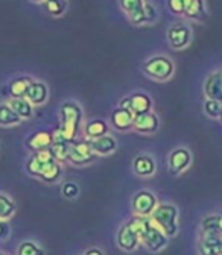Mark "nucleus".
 Returning a JSON list of instances; mask_svg holds the SVG:
<instances>
[{"mask_svg": "<svg viewBox=\"0 0 222 255\" xmlns=\"http://www.w3.org/2000/svg\"><path fill=\"white\" fill-rule=\"evenodd\" d=\"M157 207H158L157 198L148 190L139 191V193H136V196L133 199V208H134L136 216L149 217V216H152V213L155 211Z\"/></svg>", "mask_w": 222, "mask_h": 255, "instance_id": "obj_4", "label": "nucleus"}, {"mask_svg": "<svg viewBox=\"0 0 222 255\" xmlns=\"http://www.w3.org/2000/svg\"><path fill=\"white\" fill-rule=\"evenodd\" d=\"M47 98H49V91H47L46 84L34 81L32 84H30L24 99H27L32 105H43L47 101Z\"/></svg>", "mask_w": 222, "mask_h": 255, "instance_id": "obj_13", "label": "nucleus"}, {"mask_svg": "<svg viewBox=\"0 0 222 255\" xmlns=\"http://www.w3.org/2000/svg\"><path fill=\"white\" fill-rule=\"evenodd\" d=\"M204 93L207 96V99L222 102V79L219 73H213L207 78L204 84Z\"/></svg>", "mask_w": 222, "mask_h": 255, "instance_id": "obj_15", "label": "nucleus"}, {"mask_svg": "<svg viewBox=\"0 0 222 255\" xmlns=\"http://www.w3.org/2000/svg\"><path fill=\"white\" fill-rule=\"evenodd\" d=\"M133 166H134L136 175H139V176L148 178V176H152L155 173V163H154V159L149 155L136 156Z\"/></svg>", "mask_w": 222, "mask_h": 255, "instance_id": "obj_16", "label": "nucleus"}, {"mask_svg": "<svg viewBox=\"0 0 222 255\" xmlns=\"http://www.w3.org/2000/svg\"><path fill=\"white\" fill-rule=\"evenodd\" d=\"M219 255H222V252H221V254H219Z\"/></svg>", "mask_w": 222, "mask_h": 255, "instance_id": "obj_44", "label": "nucleus"}, {"mask_svg": "<svg viewBox=\"0 0 222 255\" xmlns=\"http://www.w3.org/2000/svg\"><path fill=\"white\" fill-rule=\"evenodd\" d=\"M43 167H44V164L40 161L37 155H32V156H30V159H29L27 164H26V170H27V173H30V175H37V176H40V175H41Z\"/></svg>", "mask_w": 222, "mask_h": 255, "instance_id": "obj_32", "label": "nucleus"}, {"mask_svg": "<svg viewBox=\"0 0 222 255\" xmlns=\"http://www.w3.org/2000/svg\"><path fill=\"white\" fill-rule=\"evenodd\" d=\"M59 173H61V164L55 159V161H50V163L44 164L40 178L43 181H46V182H55L59 178Z\"/></svg>", "mask_w": 222, "mask_h": 255, "instance_id": "obj_25", "label": "nucleus"}, {"mask_svg": "<svg viewBox=\"0 0 222 255\" xmlns=\"http://www.w3.org/2000/svg\"><path fill=\"white\" fill-rule=\"evenodd\" d=\"M11 108L21 117V119H30L34 114V108H32V104H30L27 99H12L9 102Z\"/></svg>", "mask_w": 222, "mask_h": 255, "instance_id": "obj_24", "label": "nucleus"}, {"mask_svg": "<svg viewBox=\"0 0 222 255\" xmlns=\"http://www.w3.org/2000/svg\"><path fill=\"white\" fill-rule=\"evenodd\" d=\"M67 6L66 0H46L44 2V9L53 17H59L61 14H64Z\"/></svg>", "mask_w": 222, "mask_h": 255, "instance_id": "obj_27", "label": "nucleus"}, {"mask_svg": "<svg viewBox=\"0 0 222 255\" xmlns=\"http://www.w3.org/2000/svg\"><path fill=\"white\" fill-rule=\"evenodd\" d=\"M20 122H21V117L11 108V105L3 104L0 107V125L12 126V125H18Z\"/></svg>", "mask_w": 222, "mask_h": 255, "instance_id": "obj_22", "label": "nucleus"}, {"mask_svg": "<svg viewBox=\"0 0 222 255\" xmlns=\"http://www.w3.org/2000/svg\"><path fill=\"white\" fill-rule=\"evenodd\" d=\"M134 119L136 116L133 114V111L119 107L111 114V125L117 131H126L134 126Z\"/></svg>", "mask_w": 222, "mask_h": 255, "instance_id": "obj_9", "label": "nucleus"}, {"mask_svg": "<svg viewBox=\"0 0 222 255\" xmlns=\"http://www.w3.org/2000/svg\"><path fill=\"white\" fill-rule=\"evenodd\" d=\"M219 120H221V123H222V114H221V117H219Z\"/></svg>", "mask_w": 222, "mask_h": 255, "instance_id": "obj_42", "label": "nucleus"}, {"mask_svg": "<svg viewBox=\"0 0 222 255\" xmlns=\"http://www.w3.org/2000/svg\"><path fill=\"white\" fill-rule=\"evenodd\" d=\"M186 5H187V0H169V8L177 15H181L186 12Z\"/></svg>", "mask_w": 222, "mask_h": 255, "instance_id": "obj_35", "label": "nucleus"}, {"mask_svg": "<svg viewBox=\"0 0 222 255\" xmlns=\"http://www.w3.org/2000/svg\"><path fill=\"white\" fill-rule=\"evenodd\" d=\"M61 116H62L61 132L66 135V138L69 141H72L79 131V125L82 120V111L78 104L66 102L61 105Z\"/></svg>", "mask_w": 222, "mask_h": 255, "instance_id": "obj_2", "label": "nucleus"}, {"mask_svg": "<svg viewBox=\"0 0 222 255\" xmlns=\"http://www.w3.org/2000/svg\"><path fill=\"white\" fill-rule=\"evenodd\" d=\"M222 252L221 233H204L201 243V255H219Z\"/></svg>", "mask_w": 222, "mask_h": 255, "instance_id": "obj_12", "label": "nucleus"}, {"mask_svg": "<svg viewBox=\"0 0 222 255\" xmlns=\"http://www.w3.org/2000/svg\"><path fill=\"white\" fill-rule=\"evenodd\" d=\"M184 15H187L190 18L204 20L207 14H206V8H204V2H203V0H187Z\"/></svg>", "mask_w": 222, "mask_h": 255, "instance_id": "obj_23", "label": "nucleus"}, {"mask_svg": "<svg viewBox=\"0 0 222 255\" xmlns=\"http://www.w3.org/2000/svg\"><path fill=\"white\" fill-rule=\"evenodd\" d=\"M142 242L145 243V246L148 248V249H151V251H160V249H163L165 246H166V243H168V236L158 228V227H155V225H152L148 231H146V234L142 237Z\"/></svg>", "mask_w": 222, "mask_h": 255, "instance_id": "obj_8", "label": "nucleus"}, {"mask_svg": "<svg viewBox=\"0 0 222 255\" xmlns=\"http://www.w3.org/2000/svg\"><path fill=\"white\" fill-rule=\"evenodd\" d=\"M219 230H221V233H222V214L219 216Z\"/></svg>", "mask_w": 222, "mask_h": 255, "instance_id": "obj_39", "label": "nucleus"}, {"mask_svg": "<svg viewBox=\"0 0 222 255\" xmlns=\"http://www.w3.org/2000/svg\"><path fill=\"white\" fill-rule=\"evenodd\" d=\"M2 255H5V254H2Z\"/></svg>", "mask_w": 222, "mask_h": 255, "instance_id": "obj_45", "label": "nucleus"}, {"mask_svg": "<svg viewBox=\"0 0 222 255\" xmlns=\"http://www.w3.org/2000/svg\"><path fill=\"white\" fill-rule=\"evenodd\" d=\"M143 5H145L143 0H120V8L128 15L139 11V9H142Z\"/></svg>", "mask_w": 222, "mask_h": 255, "instance_id": "obj_31", "label": "nucleus"}, {"mask_svg": "<svg viewBox=\"0 0 222 255\" xmlns=\"http://www.w3.org/2000/svg\"><path fill=\"white\" fill-rule=\"evenodd\" d=\"M26 144L30 150H35V152L50 149V146L53 144V135L46 132V131H40V132H35V134L30 135L27 138Z\"/></svg>", "mask_w": 222, "mask_h": 255, "instance_id": "obj_14", "label": "nucleus"}, {"mask_svg": "<svg viewBox=\"0 0 222 255\" xmlns=\"http://www.w3.org/2000/svg\"><path fill=\"white\" fill-rule=\"evenodd\" d=\"M15 211L14 202L6 196V195H0V219L6 220L9 219Z\"/></svg>", "mask_w": 222, "mask_h": 255, "instance_id": "obj_28", "label": "nucleus"}, {"mask_svg": "<svg viewBox=\"0 0 222 255\" xmlns=\"http://www.w3.org/2000/svg\"><path fill=\"white\" fill-rule=\"evenodd\" d=\"M61 191H62V196H64V198L73 199V198H76L78 193H79V187H78V184H75V182H66L64 185H62Z\"/></svg>", "mask_w": 222, "mask_h": 255, "instance_id": "obj_34", "label": "nucleus"}, {"mask_svg": "<svg viewBox=\"0 0 222 255\" xmlns=\"http://www.w3.org/2000/svg\"><path fill=\"white\" fill-rule=\"evenodd\" d=\"M50 150L58 163L69 161V153H70V144L69 143H53L50 146Z\"/></svg>", "mask_w": 222, "mask_h": 255, "instance_id": "obj_26", "label": "nucleus"}, {"mask_svg": "<svg viewBox=\"0 0 222 255\" xmlns=\"http://www.w3.org/2000/svg\"><path fill=\"white\" fill-rule=\"evenodd\" d=\"M108 134V125L104 120H91L85 126V135L88 140L99 138Z\"/></svg>", "mask_w": 222, "mask_h": 255, "instance_id": "obj_20", "label": "nucleus"}, {"mask_svg": "<svg viewBox=\"0 0 222 255\" xmlns=\"http://www.w3.org/2000/svg\"><path fill=\"white\" fill-rule=\"evenodd\" d=\"M190 152L184 147H180V149H175L171 156H169V170L172 175H180L181 172H184L189 164H190Z\"/></svg>", "mask_w": 222, "mask_h": 255, "instance_id": "obj_7", "label": "nucleus"}, {"mask_svg": "<svg viewBox=\"0 0 222 255\" xmlns=\"http://www.w3.org/2000/svg\"><path fill=\"white\" fill-rule=\"evenodd\" d=\"M8 236H9V225L6 223V220H2L0 222V237L5 240L8 239Z\"/></svg>", "mask_w": 222, "mask_h": 255, "instance_id": "obj_37", "label": "nucleus"}, {"mask_svg": "<svg viewBox=\"0 0 222 255\" xmlns=\"http://www.w3.org/2000/svg\"><path fill=\"white\" fill-rule=\"evenodd\" d=\"M32 2H35V3H40V2H46V0H32Z\"/></svg>", "mask_w": 222, "mask_h": 255, "instance_id": "obj_40", "label": "nucleus"}, {"mask_svg": "<svg viewBox=\"0 0 222 255\" xmlns=\"http://www.w3.org/2000/svg\"><path fill=\"white\" fill-rule=\"evenodd\" d=\"M143 72L157 81H166L174 75V62L163 55H155L143 64Z\"/></svg>", "mask_w": 222, "mask_h": 255, "instance_id": "obj_3", "label": "nucleus"}, {"mask_svg": "<svg viewBox=\"0 0 222 255\" xmlns=\"http://www.w3.org/2000/svg\"><path fill=\"white\" fill-rule=\"evenodd\" d=\"M91 143V149L96 155H107V153H111L116 150L117 147V143L114 140V137L111 135H104V137H99V138H94V140H90Z\"/></svg>", "mask_w": 222, "mask_h": 255, "instance_id": "obj_17", "label": "nucleus"}, {"mask_svg": "<svg viewBox=\"0 0 222 255\" xmlns=\"http://www.w3.org/2000/svg\"><path fill=\"white\" fill-rule=\"evenodd\" d=\"M134 129L142 134H152L158 129V117L154 113L140 114L134 119Z\"/></svg>", "mask_w": 222, "mask_h": 255, "instance_id": "obj_11", "label": "nucleus"}, {"mask_svg": "<svg viewBox=\"0 0 222 255\" xmlns=\"http://www.w3.org/2000/svg\"><path fill=\"white\" fill-rule=\"evenodd\" d=\"M17 255H44V251L34 242H23L17 249Z\"/></svg>", "mask_w": 222, "mask_h": 255, "instance_id": "obj_29", "label": "nucleus"}, {"mask_svg": "<svg viewBox=\"0 0 222 255\" xmlns=\"http://www.w3.org/2000/svg\"><path fill=\"white\" fill-rule=\"evenodd\" d=\"M96 158V153L91 149V143L88 141H75L70 146V153H69V161L78 166L91 163L93 159Z\"/></svg>", "mask_w": 222, "mask_h": 255, "instance_id": "obj_5", "label": "nucleus"}, {"mask_svg": "<svg viewBox=\"0 0 222 255\" xmlns=\"http://www.w3.org/2000/svg\"><path fill=\"white\" fill-rule=\"evenodd\" d=\"M34 81L27 78V76H20L14 81H11L9 84V94L12 99H23L26 98V93L30 87V84H32Z\"/></svg>", "mask_w": 222, "mask_h": 255, "instance_id": "obj_19", "label": "nucleus"}, {"mask_svg": "<svg viewBox=\"0 0 222 255\" xmlns=\"http://www.w3.org/2000/svg\"><path fill=\"white\" fill-rule=\"evenodd\" d=\"M204 111H206V114L209 117L218 119L222 114V102L213 101V99H206V102H204Z\"/></svg>", "mask_w": 222, "mask_h": 255, "instance_id": "obj_30", "label": "nucleus"}, {"mask_svg": "<svg viewBox=\"0 0 222 255\" xmlns=\"http://www.w3.org/2000/svg\"><path fill=\"white\" fill-rule=\"evenodd\" d=\"M218 73H219V76H221V79H222V69H221V70H219Z\"/></svg>", "mask_w": 222, "mask_h": 255, "instance_id": "obj_41", "label": "nucleus"}, {"mask_svg": "<svg viewBox=\"0 0 222 255\" xmlns=\"http://www.w3.org/2000/svg\"><path fill=\"white\" fill-rule=\"evenodd\" d=\"M84 255H104V252H102L101 249H98V248H91V249H88Z\"/></svg>", "mask_w": 222, "mask_h": 255, "instance_id": "obj_38", "label": "nucleus"}, {"mask_svg": "<svg viewBox=\"0 0 222 255\" xmlns=\"http://www.w3.org/2000/svg\"><path fill=\"white\" fill-rule=\"evenodd\" d=\"M128 225L142 240V237L146 234V231L154 225V222H152V219H148V217H143V216H134L128 222Z\"/></svg>", "mask_w": 222, "mask_h": 255, "instance_id": "obj_21", "label": "nucleus"}, {"mask_svg": "<svg viewBox=\"0 0 222 255\" xmlns=\"http://www.w3.org/2000/svg\"><path fill=\"white\" fill-rule=\"evenodd\" d=\"M145 17H146V23H152L157 20V11L149 2H145Z\"/></svg>", "mask_w": 222, "mask_h": 255, "instance_id": "obj_36", "label": "nucleus"}, {"mask_svg": "<svg viewBox=\"0 0 222 255\" xmlns=\"http://www.w3.org/2000/svg\"><path fill=\"white\" fill-rule=\"evenodd\" d=\"M190 38H192V32H190V27L187 24L178 23L168 30V40L174 49H184L190 43Z\"/></svg>", "mask_w": 222, "mask_h": 255, "instance_id": "obj_6", "label": "nucleus"}, {"mask_svg": "<svg viewBox=\"0 0 222 255\" xmlns=\"http://www.w3.org/2000/svg\"><path fill=\"white\" fill-rule=\"evenodd\" d=\"M131 111L133 114L137 117L140 114H146V113H151V107H152V101L148 94H143V93H134L131 96Z\"/></svg>", "mask_w": 222, "mask_h": 255, "instance_id": "obj_18", "label": "nucleus"}, {"mask_svg": "<svg viewBox=\"0 0 222 255\" xmlns=\"http://www.w3.org/2000/svg\"><path fill=\"white\" fill-rule=\"evenodd\" d=\"M154 225L160 228L168 237H174L178 233V210L171 204H162L152 213Z\"/></svg>", "mask_w": 222, "mask_h": 255, "instance_id": "obj_1", "label": "nucleus"}, {"mask_svg": "<svg viewBox=\"0 0 222 255\" xmlns=\"http://www.w3.org/2000/svg\"><path fill=\"white\" fill-rule=\"evenodd\" d=\"M221 240H222V233H221Z\"/></svg>", "mask_w": 222, "mask_h": 255, "instance_id": "obj_43", "label": "nucleus"}, {"mask_svg": "<svg viewBox=\"0 0 222 255\" xmlns=\"http://www.w3.org/2000/svg\"><path fill=\"white\" fill-rule=\"evenodd\" d=\"M139 240L140 237L130 228L128 223L123 225L117 233V245L123 251H134L139 245Z\"/></svg>", "mask_w": 222, "mask_h": 255, "instance_id": "obj_10", "label": "nucleus"}, {"mask_svg": "<svg viewBox=\"0 0 222 255\" xmlns=\"http://www.w3.org/2000/svg\"><path fill=\"white\" fill-rule=\"evenodd\" d=\"M204 233H221L219 230V216H210L203 220Z\"/></svg>", "mask_w": 222, "mask_h": 255, "instance_id": "obj_33", "label": "nucleus"}]
</instances>
